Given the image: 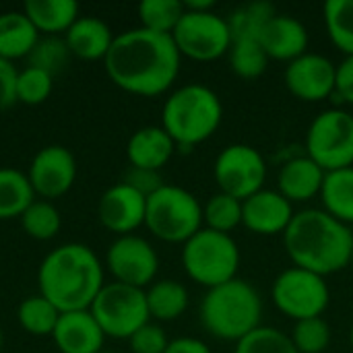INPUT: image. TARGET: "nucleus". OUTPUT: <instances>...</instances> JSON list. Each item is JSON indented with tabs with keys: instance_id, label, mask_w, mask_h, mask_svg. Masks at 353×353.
I'll return each instance as SVG.
<instances>
[{
	"instance_id": "nucleus-27",
	"label": "nucleus",
	"mask_w": 353,
	"mask_h": 353,
	"mask_svg": "<svg viewBox=\"0 0 353 353\" xmlns=\"http://www.w3.org/2000/svg\"><path fill=\"white\" fill-rule=\"evenodd\" d=\"M33 201L35 192L27 174L12 168H0V221L21 217Z\"/></svg>"
},
{
	"instance_id": "nucleus-10",
	"label": "nucleus",
	"mask_w": 353,
	"mask_h": 353,
	"mask_svg": "<svg viewBox=\"0 0 353 353\" xmlns=\"http://www.w3.org/2000/svg\"><path fill=\"white\" fill-rule=\"evenodd\" d=\"M271 298L281 314L298 323L323 316L331 302V290L323 275L290 267L275 277Z\"/></svg>"
},
{
	"instance_id": "nucleus-25",
	"label": "nucleus",
	"mask_w": 353,
	"mask_h": 353,
	"mask_svg": "<svg viewBox=\"0 0 353 353\" xmlns=\"http://www.w3.org/2000/svg\"><path fill=\"white\" fill-rule=\"evenodd\" d=\"M145 298H147L149 316L155 319L157 323H172L180 319L190 302L188 290L174 279L153 281L145 290Z\"/></svg>"
},
{
	"instance_id": "nucleus-32",
	"label": "nucleus",
	"mask_w": 353,
	"mask_h": 353,
	"mask_svg": "<svg viewBox=\"0 0 353 353\" xmlns=\"http://www.w3.org/2000/svg\"><path fill=\"white\" fill-rule=\"evenodd\" d=\"M203 225L213 232L232 234L242 225V201L217 192L203 205Z\"/></svg>"
},
{
	"instance_id": "nucleus-17",
	"label": "nucleus",
	"mask_w": 353,
	"mask_h": 353,
	"mask_svg": "<svg viewBox=\"0 0 353 353\" xmlns=\"http://www.w3.org/2000/svg\"><path fill=\"white\" fill-rule=\"evenodd\" d=\"M294 215V205L279 190L263 188L242 201V225L256 236H283Z\"/></svg>"
},
{
	"instance_id": "nucleus-20",
	"label": "nucleus",
	"mask_w": 353,
	"mask_h": 353,
	"mask_svg": "<svg viewBox=\"0 0 353 353\" xmlns=\"http://www.w3.org/2000/svg\"><path fill=\"white\" fill-rule=\"evenodd\" d=\"M327 172L308 155L288 159L277 174V190L294 205L321 196Z\"/></svg>"
},
{
	"instance_id": "nucleus-14",
	"label": "nucleus",
	"mask_w": 353,
	"mask_h": 353,
	"mask_svg": "<svg viewBox=\"0 0 353 353\" xmlns=\"http://www.w3.org/2000/svg\"><path fill=\"white\" fill-rule=\"evenodd\" d=\"M288 91L302 101H325L335 95L337 89V64L314 52H306L300 58L288 62L283 72Z\"/></svg>"
},
{
	"instance_id": "nucleus-5",
	"label": "nucleus",
	"mask_w": 353,
	"mask_h": 353,
	"mask_svg": "<svg viewBox=\"0 0 353 353\" xmlns=\"http://www.w3.org/2000/svg\"><path fill=\"white\" fill-rule=\"evenodd\" d=\"M199 316L209 335L238 343L261 327L263 300L248 281L236 277L207 290Z\"/></svg>"
},
{
	"instance_id": "nucleus-24",
	"label": "nucleus",
	"mask_w": 353,
	"mask_h": 353,
	"mask_svg": "<svg viewBox=\"0 0 353 353\" xmlns=\"http://www.w3.org/2000/svg\"><path fill=\"white\" fill-rule=\"evenodd\" d=\"M39 31L25 17L23 10H8L0 14V58L14 62L27 58L39 39Z\"/></svg>"
},
{
	"instance_id": "nucleus-12",
	"label": "nucleus",
	"mask_w": 353,
	"mask_h": 353,
	"mask_svg": "<svg viewBox=\"0 0 353 353\" xmlns=\"http://www.w3.org/2000/svg\"><path fill=\"white\" fill-rule=\"evenodd\" d=\"M213 178L219 192H225L238 201H246L265 188L267 161L259 149L246 143H234L221 149L213 163Z\"/></svg>"
},
{
	"instance_id": "nucleus-23",
	"label": "nucleus",
	"mask_w": 353,
	"mask_h": 353,
	"mask_svg": "<svg viewBox=\"0 0 353 353\" xmlns=\"http://www.w3.org/2000/svg\"><path fill=\"white\" fill-rule=\"evenodd\" d=\"M23 12L39 35H64L81 17L74 0H27Z\"/></svg>"
},
{
	"instance_id": "nucleus-19",
	"label": "nucleus",
	"mask_w": 353,
	"mask_h": 353,
	"mask_svg": "<svg viewBox=\"0 0 353 353\" xmlns=\"http://www.w3.org/2000/svg\"><path fill=\"white\" fill-rule=\"evenodd\" d=\"M52 339L60 353H99L105 335L89 310H77L60 314Z\"/></svg>"
},
{
	"instance_id": "nucleus-11",
	"label": "nucleus",
	"mask_w": 353,
	"mask_h": 353,
	"mask_svg": "<svg viewBox=\"0 0 353 353\" xmlns=\"http://www.w3.org/2000/svg\"><path fill=\"white\" fill-rule=\"evenodd\" d=\"M172 39L180 56H186L196 62L219 60L221 56H228L232 48L228 19L219 17L213 10H184L178 27L172 33Z\"/></svg>"
},
{
	"instance_id": "nucleus-22",
	"label": "nucleus",
	"mask_w": 353,
	"mask_h": 353,
	"mask_svg": "<svg viewBox=\"0 0 353 353\" xmlns=\"http://www.w3.org/2000/svg\"><path fill=\"white\" fill-rule=\"evenodd\" d=\"M72 58L81 60H103L112 48L114 33L108 27L105 21L91 17V14H81L70 29L62 35Z\"/></svg>"
},
{
	"instance_id": "nucleus-8",
	"label": "nucleus",
	"mask_w": 353,
	"mask_h": 353,
	"mask_svg": "<svg viewBox=\"0 0 353 353\" xmlns=\"http://www.w3.org/2000/svg\"><path fill=\"white\" fill-rule=\"evenodd\" d=\"M89 312L101 327L105 337L130 339L143 325L151 321L145 290L118 281L105 283L93 300Z\"/></svg>"
},
{
	"instance_id": "nucleus-6",
	"label": "nucleus",
	"mask_w": 353,
	"mask_h": 353,
	"mask_svg": "<svg viewBox=\"0 0 353 353\" xmlns=\"http://www.w3.org/2000/svg\"><path fill=\"white\" fill-rule=\"evenodd\" d=\"M182 267L186 275L211 290L238 277L240 248L232 234L203 228L182 244Z\"/></svg>"
},
{
	"instance_id": "nucleus-13",
	"label": "nucleus",
	"mask_w": 353,
	"mask_h": 353,
	"mask_svg": "<svg viewBox=\"0 0 353 353\" xmlns=\"http://www.w3.org/2000/svg\"><path fill=\"white\" fill-rule=\"evenodd\" d=\"M105 267L112 273L114 281L147 290L157 277L159 256L151 242L137 234H128L118 236L110 244L105 252Z\"/></svg>"
},
{
	"instance_id": "nucleus-16",
	"label": "nucleus",
	"mask_w": 353,
	"mask_h": 353,
	"mask_svg": "<svg viewBox=\"0 0 353 353\" xmlns=\"http://www.w3.org/2000/svg\"><path fill=\"white\" fill-rule=\"evenodd\" d=\"M145 213L147 196L124 182L110 186L97 203L99 223L116 236L134 234L141 225H145Z\"/></svg>"
},
{
	"instance_id": "nucleus-1",
	"label": "nucleus",
	"mask_w": 353,
	"mask_h": 353,
	"mask_svg": "<svg viewBox=\"0 0 353 353\" xmlns=\"http://www.w3.org/2000/svg\"><path fill=\"white\" fill-rule=\"evenodd\" d=\"M180 62L182 56L172 35L143 27L118 33L103 58L110 81L141 97H157L170 91L180 74Z\"/></svg>"
},
{
	"instance_id": "nucleus-4",
	"label": "nucleus",
	"mask_w": 353,
	"mask_h": 353,
	"mask_svg": "<svg viewBox=\"0 0 353 353\" xmlns=\"http://www.w3.org/2000/svg\"><path fill=\"white\" fill-rule=\"evenodd\" d=\"M223 122V103L219 95L201 83H188L174 89L163 101L161 128L182 149H192L211 139Z\"/></svg>"
},
{
	"instance_id": "nucleus-40",
	"label": "nucleus",
	"mask_w": 353,
	"mask_h": 353,
	"mask_svg": "<svg viewBox=\"0 0 353 353\" xmlns=\"http://www.w3.org/2000/svg\"><path fill=\"white\" fill-rule=\"evenodd\" d=\"M124 184H128L130 188H134L137 192H141L143 196H151L153 192H157L163 186V180L159 176V172L153 170H141V168H130L124 178Z\"/></svg>"
},
{
	"instance_id": "nucleus-28",
	"label": "nucleus",
	"mask_w": 353,
	"mask_h": 353,
	"mask_svg": "<svg viewBox=\"0 0 353 353\" xmlns=\"http://www.w3.org/2000/svg\"><path fill=\"white\" fill-rule=\"evenodd\" d=\"M60 314L62 312L41 294L25 298L17 308V321L21 329L33 337H52Z\"/></svg>"
},
{
	"instance_id": "nucleus-37",
	"label": "nucleus",
	"mask_w": 353,
	"mask_h": 353,
	"mask_svg": "<svg viewBox=\"0 0 353 353\" xmlns=\"http://www.w3.org/2000/svg\"><path fill=\"white\" fill-rule=\"evenodd\" d=\"M234 353H298L292 337L275 327H259L248 337L236 343Z\"/></svg>"
},
{
	"instance_id": "nucleus-43",
	"label": "nucleus",
	"mask_w": 353,
	"mask_h": 353,
	"mask_svg": "<svg viewBox=\"0 0 353 353\" xmlns=\"http://www.w3.org/2000/svg\"><path fill=\"white\" fill-rule=\"evenodd\" d=\"M165 353H213L209 350V345L196 337H178L172 339Z\"/></svg>"
},
{
	"instance_id": "nucleus-46",
	"label": "nucleus",
	"mask_w": 353,
	"mask_h": 353,
	"mask_svg": "<svg viewBox=\"0 0 353 353\" xmlns=\"http://www.w3.org/2000/svg\"><path fill=\"white\" fill-rule=\"evenodd\" d=\"M350 345H352V350H353V325H352V329H350Z\"/></svg>"
},
{
	"instance_id": "nucleus-47",
	"label": "nucleus",
	"mask_w": 353,
	"mask_h": 353,
	"mask_svg": "<svg viewBox=\"0 0 353 353\" xmlns=\"http://www.w3.org/2000/svg\"><path fill=\"white\" fill-rule=\"evenodd\" d=\"M350 267H353V248H352V259H350Z\"/></svg>"
},
{
	"instance_id": "nucleus-33",
	"label": "nucleus",
	"mask_w": 353,
	"mask_h": 353,
	"mask_svg": "<svg viewBox=\"0 0 353 353\" xmlns=\"http://www.w3.org/2000/svg\"><path fill=\"white\" fill-rule=\"evenodd\" d=\"M323 14L333 46L345 56H353V0H329Z\"/></svg>"
},
{
	"instance_id": "nucleus-45",
	"label": "nucleus",
	"mask_w": 353,
	"mask_h": 353,
	"mask_svg": "<svg viewBox=\"0 0 353 353\" xmlns=\"http://www.w3.org/2000/svg\"><path fill=\"white\" fill-rule=\"evenodd\" d=\"M2 347H4V333H2V329H0V352H2Z\"/></svg>"
},
{
	"instance_id": "nucleus-31",
	"label": "nucleus",
	"mask_w": 353,
	"mask_h": 353,
	"mask_svg": "<svg viewBox=\"0 0 353 353\" xmlns=\"http://www.w3.org/2000/svg\"><path fill=\"white\" fill-rule=\"evenodd\" d=\"M184 2L180 0H143L137 8L143 29L172 35L184 14Z\"/></svg>"
},
{
	"instance_id": "nucleus-36",
	"label": "nucleus",
	"mask_w": 353,
	"mask_h": 353,
	"mask_svg": "<svg viewBox=\"0 0 353 353\" xmlns=\"http://www.w3.org/2000/svg\"><path fill=\"white\" fill-rule=\"evenodd\" d=\"M290 337L298 353H323L331 345V327L323 316L306 319L294 325Z\"/></svg>"
},
{
	"instance_id": "nucleus-35",
	"label": "nucleus",
	"mask_w": 353,
	"mask_h": 353,
	"mask_svg": "<svg viewBox=\"0 0 353 353\" xmlns=\"http://www.w3.org/2000/svg\"><path fill=\"white\" fill-rule=\"evenodd\" d=\"M72 54L64 41V37L60 35H43L37 39L35 48L31 50V54L27 56V66L39 68L48 74H56L62 68L68 66Z\"/></svg>"
},
{
	"instance_id": "nucleus-3",
	"label": "nucleus",
	"mask_w": 353,
	"mask_h": 353,
	"mask_svg": "<svg viewBox=\"0 0 353 353\" xmlns=\"http://www.w3.org/2000/svg\"><path fill=\"white\" fill-rule=\"evenodd\" d=\"M283 246L294 267L327 277L350 267L353 232L325 209H302L285 230Z\"/></svg>"
},
{
	"instance_id": "nucleus-29",
	"label": "nucleus",
	"mask_w": 353,
	"mask_h": 353,
	"mask_svg": "<svg viewBox=\"0 0 353 353\" xmlns=\"http://www.w3.org/2000/svg\"><path fill=\"white\" fill-rule=\"evenodd\" d=\"M277 14L275 6L271 2H248L238 6L230 17H228V25H230V33H232V41L234 39H259L261 31L265 29V25Z\"/></svg>"
},
{
	"instance_id": "nucleus-21",
	"label": "nucleus",
	"mask_w": 353,
	"mask_h": 353,
	"mask_svg": "<svg viewBox=\"0 0 353 353\" xmlns=\"http://www.w3.org/2000/svg\"><path fill=\"white\" fill-rule=\"evenodd\" d=\"M178 145L161 126H143L128 139L126 157L130 168L159 172L174 157Z\"/></svg>"
},
{
	"instance_id": "nucleus-18",
	"label": "nucleus",
	"mask_w": 353,
	"mask_h": 353,
	"mask_svg": "<svg viewBox=\"0 0 353 353\" xmlns=\"http://www.w3.org/2000/svg\"><path fill=\"white\" fill-rule=\"evenodd\" d=\"M263 50L269 60L292 62L308 52V29L306 25L292 14H275L259 35Z\"/></svg>"
},
{
	"instance_id": "nucleus-34",
	"label": "nucleus",
	"mask_w": 353,
	"mask_h": 353,
	"mask_svg": "<svg viewBox=\"0 0 353 353\" xmlns=\"http://www.w3.org/2000/svg\"><path fill=\"white\" fill-rule=\"evenodd\" d=\"M228 60L232 72L242 79H256L269 66V56L259 39H234Z\"/></svg>"
},
{
	"instance_id": "nucleus-38",
	"label": "nucleus",
	"mask_w": 353,
	"mask_h": 353,
	"mask_svg": "<svg viewBox=\"0 0 353 353\" xmlns=\"http://www.w3.org/2000/svg\"><path fill=\"white\" fill-rule=\"evenodd\" d=\"M52 74L33 66H25L17 74V101L25 105H39L52 95Z\"/></svg>"
},
{
	"instance_id": "nucleus-2",
	"label": "nucleus",
	"mask_w": 353,
	"mask_h": 353,
	"mask_svg": "<svg viewBox=\"0 0 353 353\" xmlns=\"http://www.w3.org/2000/svg\"><path fill=\"white\" fill-rule=\"evenodd\" d=\"M103 285V265L87 244H62L37 269L39 294L60 312L89 310Z\"/></svg>"
},
{
	"instance_id": "nucleus-48",
	"label": "nucleus",
	"mask_w": 353,
	"mask_h": 353,
	"mask_svg": "<svg viewBox=\"0 0 353 353\" xmlns=\"http://www.w3.org/2000/svg\"><path fill=\"white\" fill-rule=\"evenodd\" d=\"M99 353H112V352H108V350H101V352Z\"/></svg>"
},
{
	"instance_id": "nucleus-44",
	"label": "nucleus",
	"mask_w": 353,
	"mask_h": 353,
	"mask_svg": "<svg viewBox=\"0 0 353 353\" xmlns=\"http://www.w3.org/2000/svg\"><path fill=\"white\" fill-rule=\"evenodd\" d=\"M186 10H196V12H205V10H213L215 2L213 0H188L184 2Z\"/></svg>"
},
{
	"instance_id": "nucleus-15",
	"label": "nucleus",
	"mask_w": 353,
	"mask_h": 353,
	"mask_svg": "<svg viewBox=\"0 0 353 353\" xmlns=\"http://www.w3.org/2000/svg\"><path fill=\"white\" fill-rule=\"evenodd\" d=\"M27 178L35 196L43 201L64 196L77 180V159L62 145L41 147L27 170Z\"/></svg>"
},
{
	"instance_id": "nucleus-26",
	"label": "nucleus",
	"mask_w": 353,
	"mask_h": 353,
	"mask_svg": "<svg viewBox=\"0 0 353 353\" xmlns=\"http://www.w3.org/2000/svg\"><path fill=\"white\" fill-rule=\"evenodd\" d=\"M321 199L329 215L345 225H353V165L327 172Z\"/></svg>"
},
{
	"instance_id": "nucleus-30",
	"label": "nucleus",
	"mask_w": 353,
	"mask_h": 353,
	"mask_svg": "<svg viewBox=\"0 0 353 353\" xmlns=\"http://www.w3.org/2000/svg\"><path fill=\"white\" fill-rule=\"evenodd\" d=\"M19 219L23 232L39 242L56 238L62 230L60 211L52 205V201H43V199H35Z\"/></svg>"
},
{
	"instance_id": "nucleus-42",
	"label": "nucleus",
	"mask_w": 353,
	"mask_h": 353,
	"mask_svg": "<svg viewBox=\"0 0 353 353\" xmlns=\"http://www.w3.org/2000/svg\"><path fill=\"white\" fill-rule=\"evenodd\" d=\"M333 99L353 105V56H345V60L337 66V89Z\"/></svg>"
},
{
	"instance_id": "nucleus-9",
	"label": "nucleus",
	"mask_w": 353,
	"mask_h": 353,
	"mask_svg": "<svg viewBox=\"0 0 353 353\" xmlns=\"http://www.w3.org/2000/svg\"><path fill=\"white\" fill-rule=\"evenodd\" d=\"M306 155L325 172L353 165V114L343 108L323 110L308 126Z\"/></svg>"
},
{
	"instance_id": "nucleus-7",
	"label": "nucleus",
	"mask_w": 353,
	"mask_h": 353,
	"mask_svg": "<svg viewBox=\"0 0 353 353\" xmlns=\"http://www.w3.org/2000/svg\"><path fill=\"white\" fill-rule=\"evenodd\" d=\"M145 228L163 242L184 244L205 228L203 205L190 190L163 184L157 192L147 196Z\"/></svg>"
},
{
	"instance_id": "nucleus-41",
	"label": "nucleus",
	"mask_w": 353,
	"mask_h": 353,
	"mask_svg": "<svg viewBox=\"0 0 353 353\" xmlns=\"http://www.w3.org/2000/svg\"><path fill=\"white\" fill-rule=\"evenodd\" d=\"M17 74L14 64L0 58V110H8L17 103Z\"/></svg>"
},
{
	"instance_id": "nucleus-39",
	"label": "nucleus",
	"mask_w": 353,
	"mask_h": 353,
	"mask_svg": "<svg viewBox=\"0 0 353 353\" xmlns=\"http://www.w3.org/2000/svg\"><path fill=\"white\" fill-rule=\"evenodd\" d=\"M128 345L132 353H165L170 339L157 323L149 321L128 339Z\"/></svg>"
}]
</instances>
